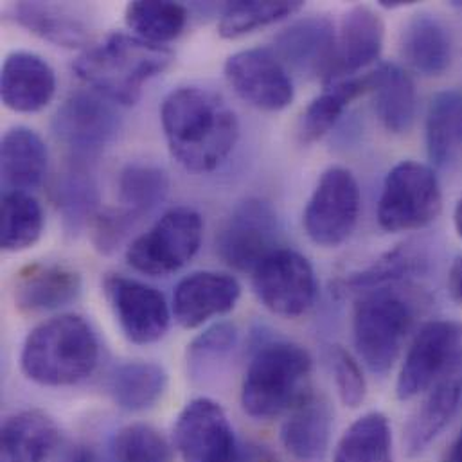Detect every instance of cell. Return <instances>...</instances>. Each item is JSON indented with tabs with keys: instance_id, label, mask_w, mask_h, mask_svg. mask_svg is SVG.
I'll list each match as a JSON object with an SVG mask.
<instances>
[{
	"instance_id": "8992f818",
	"label": "cell",
	"mask_w": 462,
	"mask_h": 462,
	"mask_svg": "<svg viewBox=\"0 0 462 462\" xmlns=\"http://www.w3.org/2000/svg\"><path fill=\"white\" fill-rule=\"evenodd\" d=\"M443 211V191L436 171L416 161L396 164L382 188L378 224L387 232L420 231Z\"/></svg>"
},
{
	"instance_id": "5bb4252c",
	"label": "cell",
	"mask_w": 462,
	"mask_h": 462,
	"mask_svg": "<svg viewBox=\"0 0 462 462\" xmlns=\"http://www.w3.org/2000/svg\"><path fill=\"white\" fill-rule=\"evenodd\" d=\"M234 92L257 110L281 112L293 103L295 88L284 63L264 47L245 49L226 61Z\"/></svg>"
},
{
	"instance_id": "603a6c76",
	"label": "cell",
	"mask_w": 462,
	"mask_h": 462,
	"mask_svg": "<svg viewBox=\"0 0 462 462\" xmlns=\"http://www.w3.org/2000/svg\"><path fill=\"white\" fill-rule=\"evenodd\" d=\"M400 51L403 60L420 74L434 78L448 70L454 43L445 22L432 13H418L402 31Z\"/></svg>"
},
{
	"instance_id": "ee69618b",
	"label": "cell",
	"mask_w": 462,
	"mask_h": 462,
	"mask_svg": "<svg viewBox=\"0 0 462 462\" xmlns=\"http://www.w3.org/2000/svg\"><path fill=\"white\" fill-rule=\"evenodd\" d=\"M69 462H105L101 456L90 447H78L70 452Z\"/></svg>"
},
{
	"instance_id": "277c9868",
	"label": "cell",
	"mask_w": 462,
	"mask_h": 462,
	"mask_svg": "<svg viewBox=\"0 0 462 462\" xmlns=\"http://www.w3.org/2000/svg\"><path fill=\"white\" fill-rule=\"evenodd\" d=\"M311 373L310 353L293 342L263 344L252 356L241 383V407L257 421L288 412L308 391Z\"/></svg>"
},
{
	"instance_id": "83f0119b",
	"label": "cell",
	"mask_w": 462,
	"mask_h": 462,
	"mask_svg": "<svg viewBox=\"0 0 462 462\" xmlns=\"http://www.w3.org/2000/svg\"><path fill=\"white\" fill-rule=\"evenodd\" d=\"M106 391L119 409L143 412L155 407L166 394L168 373L155 362H125L110 373Z\"/></svg>"
},
{
	"instance_id": "60d3db41",
	"label": "cell",
	"mask_w": 462,
	"mask_h": 462,
	"mask_svg": "<svg viewBox=\"0 0 462 462\" xmlns=\"http://www.w3.org/2000/svg\"><path fill=\"white\" fill-rule=\"evenodd\" d=\"M139 222L141 220H137L123 208L99 213L92 222V243L97 252L112 254L121 246V243L135 229Z\"/></svg>"
},
{
	"instance_id": "e575fe53",
	"label": "cell",
	"mask_w": 462,
	"mask_h": 462,
	"mask_svg": "<svg viewBox=\"0 0 462 462\" xmlns=\"http://www.w3.org/2000/svg\"><path fill=\"white\" fill-rule=\"evenodd\" d=\"M170 193L168 173L152 164H128L119 175V202L123 209L143 220L153 213Z\"/></svg>"
},
{
	"instance_id": "f6af8a7d",
	"label": "cell",
	"mask_w": 462,
	"mask_h": 462,
	"mask_svg": "<svg viewBox=\"0 0 462 462\" xmlns=\"http://www.w3.org/2000/svg\"><path fill=\"white\" fill-rule=\"evenodd\" d=\"M447 462H462V430L447 456Z\"/></svg>"
},
{
	"instance_id": "d4e9b609",
	"label": "cell",
	"mask_w": 462,
	"mask_h": 462,
	"mask_svg": "<svg viewBox=\"0 0 462 462\" xmlns=\"http://www.w3.org/2000/svg\"><path fill=\"white\" fill-rule=\"evenodd\" d=\"M49 153L42 137L25 126L9 128L0 143L2 182L11 191L36 189L47 173Z\"/></svg>"
},
{
	"instance_id": "7dc6e473",
	"label": "cell",
	"mask_w": 462,
	"mask_h": 462,
	"mask_svg": "<svg viewBox=\"0 0 462 462\" xmlns=\"http://www.w3.org/2000/svg\"><path fill=\"white\" fill-rule=\"evenodd\" d=\"M412 2H402V0H396V2H380V5L382 7H385V9H400V7H407V5H411Z\"/></svg>"
},
{
	"instance_id": "f546056e",
	"label": "cell",
	"mask_w": 462,
	"mask_h": 462,
	"mask_svg": "<svg viewBox=\"0 0 462 462\" xmlns=\"http://www.w3.org/2000/svg\"><path fill=\"white\" fill-rule=\"evenodd\" d=\"M369 92V76H355L328 85V88L317 96L302 114L299 135L304 144H311L328 135L340 121L346 108Z\"/></svg>"
},
{
	"instance_id": "484cf974",
	"label": "cell",
	"mask_w": 462,
	"mask_h": 462,
	"mask_svg": "<svg viewBox=\"0 0 462 462\" xmlns=\"http://www.w3.org/2000/svg\"><path fill=\"white\" fill-rule=\"evenodd\" d=\"M58 427L42 411H20L2 425L0 462H47L58 445Z\"/></svg>"
},
{
	"instance_id": "cb8c5ba5",
	"label": "cell",
	"mask_w": 462,
	"mask_h": 462,
	"mask_svg": "<svg viewBox=\"0 0 462 462\" xmlns=\"http://www.w3.org/2000/svg\"><path fill=\"white\" fill-rule=\"evenodd\" d=\"M367 76L380 123L391 134H407L418 114V92L411 74L396 63H382Z\"/></svg>"
},
{
	"instance_id": "2e32d148",
	"label": "cell",
	"mask_w": 462,
	"mask_h": 462,
	"mask_svg": "<svg viewBox=\"0 0 462 462\" xmlns=\"http://www.w3.org/2000/svg\"><path fill=\"white\" fill-rule=\"evenodd\" d=\"M337 51L335 23L322 14L295 20L275 36V54L286 69L328 78Z\"/></svg>"
},
{
	"instance_id": "e0dca14e",
	"label": "cell",
	"mask_w": 462,
	"mask_h": 462,
	"mask_svg": "<svg viewBox=\"0 0 462 462\" xmlns=\"http://www.w3.org/2000/svg\"><path fill=\"white\" fill-rule=\"evenodd\" d=\"M385 23L380 13L369 5H353L342 18L337 34V51L326 85L355 78L362 69L374 63L383 49Z\"/></svg>"
},
{
	"instance_id": "4316f807",
	"label": "cell",
	"mask_w": 462,
	"mask_h": 462,
	"mask_svg": "<svg viewBox=\"0 0 462 462\" xmlns=\"http://www.w3.org/2000/svg\"><path fill=\"white\" fill-rule=\"evenodd\" d=\"M13 18L29 32L58 47L78 49L90 42V25L70 5L49 2H18Z\"/></svg>"
},
{
	"instance_id": "3957f363",
	"label": "cell",
	"mask_w": 462,
	"mask_h": 462,
	"mask_svg": "<svg viewBox=\"0 0 462 462\" xmlns=\"http://www.w3.org/2000/svg\"><path fill=\"white\" fill-rule=\"evenodd\" d=\"M99 342L79 315L63 313L38 324L25 338L20 367L27 380L42 387H70L97 367Z\"/></svg>"
},
{
	"instance_id": "b9f144b4",
	"label": "cell",
	"mask_w": 462,
	"mask_h": 462,
	"mask_svg": "<svg viewBox=\"0 0 462 462\" xmlns=\"http://www.w3.org/2000/svg\"><path fill=\"white\" fill-rule=\"evenodd\" d=\"M234 462H277V459L268 448L257 443H246V445H239Z\"/></svg>"
},
{
	"instance_id": "5b68a950",
	"label": "cell",
	"mask_w": 462,
	"mask_h": 462,
	"mask_svg": "<svg viewBox=\"0 0 462 462\" xmlns=\"http://www.w3.org/2000/svg\"><path fill=\"white\" fill-rule=\"evenodd\" d=\"M414 324L411 304L393 288L362 293L353 313L358 358L374 374L389 373Z\"/></svg>"
},
{
	"instance_id": "44dd1931",
	"label": "cell",
	"mask_w": 462,
	"mask_h": 462,
	"mask_svg": "<svg viewBox=\"0 0 462 462\" xmlns=\"http://www.w3.org/2000/svg\"><path fill=\"white\" fill-rule=\"evenodd\" d=\"M81 293V275L58 263L25 266L14 281V304L22 311H54L72 304Z\"/></svg>"
},
{
	"instance_id": "6da1fadb",
	"label": "cell",
	"mask_w": 462,
	"mask_h": 462,
	"mask_svg": "<svg viewBox=\"0 0 462 462\" xmlns=\"http://www.w3.org/2000/svg\"><path fill=\"white\" fill-rule=\"evenodd\" d=\"M161 121L171 155L193 173L218 170L239 137V123L229 103L202 87L173 90L162 103Z\"/></svg>"
},
{
	"instance_id": "d590c367",
	"label": "cell",
	"mask_w": 462,
	"mask_h": 462,
	"mask_svg": "<svg viewBox=\"0 0 462 462\" xmlns=\"http://www.w3.org/2000/svg\"><path fill=\"white\" fill-rule=\"evenodd\" d=\"M0 243L5 252H20L32 246L43 231L40 204L22 191H7L0 209Z\"/></svg>"
},
{
	"instance_id": "7bdbcfd3",
	"label": "cell",
	"mask_w": 462,
	"mask_h": 462,
	"mask_svg": "<svg viewBox=\"0 0 462 462\" xmlns=\"http://www.w3.org/2000/svg\"><path fill=\"white\" fill-rule=\"evenodd\" d=\"M447 284H448V293L452 300L462 306V254L452 261Z\"/></svg>"
},
{
	"instance_id": "836d02e7",
	"label": "cell",
	"mask_w": 462,
	"mask_h": 462,
	"mask_svg": "<svg viewBox=\"0 0 462 462\" xmlns=\"http://www.w3.org/2000/svg\"><path fill=\"white\" fill-rule=\"evenodd\" d=\"M125 20L135 36L162 45L182 34L189 11L179 2L137 0L126 5Z\"/></svg>"
},
{
	"instance_id": "f1b7e54d",
	"label": "cell",
	"mask_w": 462,
	"mask_h": 462,
	"mask_svg": "<svg viewBox=\"0 0 462 462\" xmlns=\"http://www.w3.org/2000/svg\"><path fill=\"white\" fill-rule=\"evenodd\" d=\"M427 153L434 166L447 168L462 148V94L457 90L439 92L427 114Z\"/></svg>"
},
{
	"instance_id": "7c38bea8",
	"label": "cell",
	"mask_w": 462,
	"mask_h": 462,
	"mask_svg": "<svg viewBox=\"0 0 462 462\" xmlns=\"http://www.w3.org/2000/svg\"><path fill=\"white\" fill-rule=\"evenodd\" d=\"M121 119L114 106L97 92L69 96L52 119V132L79 161L101 153L117 135Z\"/></svg>"
},
{
	"instance_id": "9a60e30c",
	"label": "cell",
	"mask_w": 462,
	"mask_h": 462,
	"mask_svg": "<svg viewBox=\"0 0 462 462\" xmlns=\"http://www.w3.org/2000/svg\"><path fill=\"white\" fill-rule=\"evenodd\" d=\"M103 288L121 331L132 344L150 346L168 333L171 310L157 288L125 275L106 277Z\"/></svg>"
},
{
	"instance_id": "1f68e13d",
	"label": "cell",
	"mask_w": 462,
	"mask_h": 462,
	"mask_svg": "<svg viewBox=\"0 0 462 462\" xmlns=\"http://www.w3.org/2000/svg\"><path fill=\"white\" fill-rule=\"evenodd\" d=\"M429 263L427 254L418 245H402L382 255L365 270L349 275L344 281V288L358 293L393 288L396 282L423 275L429 270Z\"/></svg>"
},
{
	"instance_id": "52a82bcc",
	"label": "cell",
	"mask_w": 462,
	"mask_h": 462,
	"mask_svg": "<svg viewBox=\"0 0 462 462\" xmlns=\"http://www.w3.org/2000/svg\"><path fill=\"white\" fill-rule=\"evenodd\" d=\"M202 236V217L189 208H177L130 243L126 261L144 275L164 277L179 272L197 255Z\"/></svg>"
},
{
	"instance_id": "f35d334b",
	"label": "cell",
	"mask_w": 462,
	"mask_h": 462,
	"mask_svg": "<svg viewBox=\"0 0 462 462\" xmlns=\"http://www.w3.org/2000/svg\"><path fill=\"white\" fill-rule=\"evenodd\" d=\"M236 344L237 329L231 322H218L208 328L188 346V369L191 376H204L229 356Z\"/></svg>"
},
{
	"instance_id": "4dcf8cb0",
	"label": "cell",
	"mask_w": 462,
	"mask_h": 462,
	"mask_svg": "<svg viewBox=\"0 0 462 462\" xmlns=\"http://www.w3.org/2000/svg\"><path fill=\"white\" fill-rule=\"evenodd\" d=\"M333 462H394L393 429L387 416L367 412L353 421L335 447Z\"/></svg>"
},
{
	"instance_id": "ffe728a7",
	"label": "cell",
	"mask_w": 462,
	"mask_h": 462,
	"mask_svg": "<svg viewBox=\"0 0 462 462\" xmlns=\"http://www.w3.org/2000/svg\"><path fill=\"white\" fill-rule=\"evenodd\" d=\"M462 407V358L429 391L403 436L409 456L423 454L456 420Z\"/></svg>"
},
{
	"instance_id": "4fadbf2b",
	"label": "cell",
	"mask_w": 462,
	"mask_h": 462,
	"mask_svg": "<svg viewBox=\"0 0 462 462\" xmlns=\"http://www.w3.org/2000/svg\"><path fill=\"white\" fill-rule=\"evenodd\" d=\"M182 462H234L239 443L220 403L211 398L191 400L173 429Z\"/></svg>"
},
{
	"instance_id": "d6986e66",
	"label": "cell",
	"mask_w": 462,
	"mask_h": 462,
	"mask_svg": "<svg viewBox=\"0 0 462 462\" xmlns=\"http://www.w3.org/2000/svg\"><path fill=\"white\" fill-rule=\"evenodd\" d=\"M56 94V74L38 54L14 51L5 56L0 74L2 103L18 114L43 110Z\"/></svg>"
},
{
	"instance_id": "9c48e42d",
	"label": "cell",
	"mask_w": 462,
	"mask_h": 462,
	"mask_svg": "<svg viewBox=\"0 0 462 462\" xmlns=\"http://www.w3.org/2000/svg\"><path fill=\"white\" fill-rule=\"evenodd\" d=\"M462 358V324L448 319L427 322L412 340L396 380L402 402L429 393Z\"/></svg>"
},
{
	"instance_id": "8fae6325",
	"label": "cell",
	"mask_w": 462,
	"mask_h": 462,
	"mask_svg": "<svg viewBox=\"0 0 462 462\" xmlns=\"http://www.w3.org/2000/svg\"><path fill=\"white\" fill-rule=\"evenodd\" d=\"M281 227L273 208L261 199L237 204L217 237L220 257L237 272L254 273L255 268L279 250Z\"/></svg>"
},
{
	"instance_id": "ab89813d",
	"label": "cell",
	"mask_w": 462,
	"mask_h": 462,
	"mask_svg": "<svg viewBox=\"0 0 462 462\" xmlns=\"http://www.w3.org/2000/svg\"><path fill=\"white\" fill-rule=\"evenodd\" d=\"M331 369L340 402L346 407L356 409L367 396V382L360 364L342 347L331 349Z\"/></svg>"
},
{
	"instance_id": "ac0fdd59",
	"label": "cell",
	"mask_w": 462,
	"mask_h": 462,
	"mask_svg": "<svg viewBox=\"0 0 462 462\" xmlns=\"http://www.w3.org/2000/svg\"><path fill=\"white\" fill-rule=\"evenodd\" d=\"M239 297L241 286L236 277L211 270L195 272L175 288L173 317L182 328L195 329L232 311Z\"/></svg>"
},
{
	"instance_id": "7a4b0ae2",
	"label": "cell",
	"mask_w": 462,
	"mask_h": 462,
	"mask_svg": "<svg viewBox=\"0 0 462 462\" xmlns=\"http://www.w3.org/2000/svg\"><path fill=\"white\" fill-rule=\"evenodd\" d=\"M173 60V51L164 45L112 32L79 54L74 72L108 101L130 106L141 99L144 85L168 70Z\"/></svg>"
},
{
	"instance_id": "74e56055",
	"label": "cell",
	"mask_w": 462,
	"mask_h": 462,
	"mask_svg": "<svg viewBox=\"0 0 462 462\" xmlns=\"http://www.w3.org/2000/svg\"><path fill=\"white\" fill-rule=\"evenodd\" d=\"M114 462H171L168 439L152 425L132 423L112 439Z\"/></svg>"
},
{
	"instance_id": "ba28073f",
	"label": "cell",
	"mask_w": 462,
	"mask_h": 462,
	"mask_svg": "<svg viewBox=\"0 0 462 462\" xmlns=\"http://www.w3.org/2000/svg\"><path fill=\"white\" fill-rule=\"evenodd\" d=\"M362 195L355 175L340 166L326 170L304 209L308 237L324 248H335L356 229Z\"/></svg>"
},
{
	"instance_id": "d6a6232c",
	"label": "cell",
	"mask_w": 462,
	"mask_h": 462,
	"mask_svg": "<svg viewBox=\"0 0 462 462\" xmlns=\"http://www.w3.org/2000/svg\"><path fill=\"white\" fill-rule=\"evenodd\" d=\"M54 202L61 215L65 231L70 234H78L97 217V184L81 162L72 164L58 177L54 186Z\"/></svg>"
},
{
	"instance_id": "30bf717a",
	"label": "cell",
	"mask_w": 462,
	"mask_h": 462,
	"mask_svg": "<svg viewBox=\"0 0 462 462\" xmlns=\"http://www.w3.org/2000/svg\"><path fill=\"white\" fill-rule=\"evenodd\" d=\"M259 302L273 315L295 319L317 300L319 282L311 263L291 248H279L252 273Z\"/></svg>"
},
{
	"instance_id": "8d00e7d4",
	"label": "cell",
	"mask_w": 462,
	"mask_h": 462,
	"mask_svg": "<svg viewBox=\"0 0 462 462\" xmlns=\"http://www.w3.org/2000/svg\"><path fill=\"white\" fill-rule=\"evenodd\" d=\"M302 9V2L288 0H237L229 2L222 9V18L218 23V32L224 38H239L261 27L272 25L284 20Z\"/></svg>"
},
{
	"instance_id": "bcb514c9",
	"label": "cell",
	"mask_w": 462,
	"mask_h": 462,
	"mask_svg": "<svg viewBox=\"0 0 462 462\" xmlns=\"http://www.w3.org/2000/svg\"><path fill=\"white\" fill-rule=\"evenodd\" d=\"M454 226H456V231L462 239V199L457 202L456 211H454Z\"/></svg>"
},
{
	"instance_id": "7402d4cb",
	"label": "cell",
	"mask_w": 462,
	"mask_h": 462,
	"mask_svg": "<svg viewBox=\"0 0 462 462\" xmlns=\"http://www.w3.org/2000/svg\"><path fill=\"white\" fill-rule=\"evenodd\" d=\"M333 411L324 396L306 393L290 411L281 427V443L297 461L317 462L329 447Z\"/></svg>"
}]
</instances>
